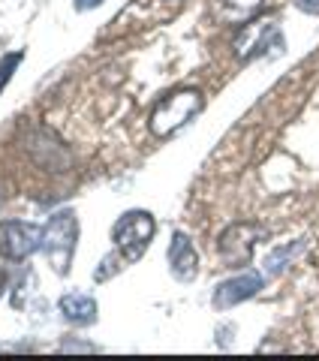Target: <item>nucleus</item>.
Segmentation results:
<instances>
[{
  "instance_id": "obj_3",
  "label": "nucleus",
  "mask_w": 319,
  "mask_h": 361,
  "mask_svg": "<svg viewBox=\"0 0 319 361\" xmlns=\"http://www.w3.org/2000/svg\"><path fill=\"white\" fill-rule=\"evenodd\" d=\"M154 232H157V220L148 211L133 208L115 220V226H112V241H115V250L121 253L124 262H139L145 250L151 247Z\"/></svg>"
},
{
  "instance_id": "obj_1",
  "label": "nucleus",
  "mask_w": 319,
  "mask_h": 361,
  "mask_svg": "<svg viewBox=\"0 0 319 361\" xmlns=\"http://www.w3.org/2000/svg\"><path fill=\"white\" fill-rule=\"evenodd\" d=\"M76 241H78V217L76 211H58L52 214L42 226V235H40V247H42V256L45 262L54 268V274H70V265H73V253H76Z\"/></svg>"
},
{
  "instance_id": "obj_6",
  "label": "nucleus",
  "mask_w": 319,
  "mask_h": 361,
  "mask_svg": "<svg viewBox=\"0 0 319 361\" xmlns=\"http://www.w3.org/2000/svg\"><path fill=\"white\" fill-rule=\"evenodd\" d=\"M271 49L283 51V37H280L277 25H271V21L247 25L235 39V54L241 61H250V58H256V54H268Z\"/></svg>"
},
{
  "instance_id": "obj_5",
  "label": "nucleus",
  "mask_w": 319,
  "mask_h": 361,
  "mask_svg": "<svg viewBox=\"0 0 319 361\" xmlns=\"http://www.w3.org/2000/svg\"><path fill=\"white\" fill-rule=\"evenodd\" d=\"M42 229L25 220H4L0 223V256L13 259V262H25V259L40 247Z\"/></svg>"
},
{
  "instance_id": "obj_15",
  "label": "nucleus",
  "mask_w": 319,
  "mask_h": 361,
  "mask_svg": "<svg viewBox=\"0 0 319 361\" xmlns=\"http://www.w3.org/2000/svg\"><path fill=\"white\" fill-rule=\"evenodd\" d=\"M97 6H102V0H76L78 13H88V9H97Z\"/></svg>"
},
{
  "instance_id": "obj_12",
  "label": "nucleus",
  "mask_w": 319,
  "mask_h": 361,
  "mask_svg": "<svg viewBox=\"0 0 319 361\" xmlns=\"http://www.w3.org/2000/svg\"><path fill=\"white\" fill-rule=\"evenodd\" d=\"M304 247H307V238H299V241H289L283 247H275V250L265 256V274H271V277L283 274V271L292 265V259H299L304 253Z\"/></svg>"
},
{
  "instance_id": "obj_7",
  "label": "nucleus",
  "mask_w": 319,
  "mask_h": 361,
  "mask_svg": "<svg viewBox=\"0 0 319 361\" xmlns=\"http://www.w3.org/2000/svg\"><path fill=\"white\" fill-rule=\"evenodd\" d=\"M262 286H265V277H262L259 271H244V274H238V277L223 280V283L214 289L211 301H214V307L217 310H229V307H235V304L259 295Z\"/></svg>"
},
{
  "instance_id": "obj_8",
  "label": "nucleus",
  "mask_w": 319,
  "mask_h": 361,
  "mask_svg": "<svg viewBox=\"0 0 319 361\" xmlns=\"http://www.w3.org/2000/svg\"><path fill=\"white\" fill-rule=\"evenodd\" d=\"M169 271L181 283H190L199 274V253L184 232H172V241H169Z\"/></svg>"
},
{
  "instance_id": "obj_14",
  "label": "nucleus",
  "mask_w": 319,
  "mask_h": 361,
  "mask_svg": "<svg viewBox=\"0 0 319 361\" xmlns=\"http://www.w3.org/2000/svg\"><path fill=\"white\" fill-rule=\"evenodd\" d=\"M295 6H299L304 16H319V0H295Z\"/></svg>"
},
{
  "instance_id": "obj_11",
  "label": "nucleus",
  "mask_w": 319,
  "mask_h": 361,
  "mask_svg": "<svg viewBox=\"0 0 319 361\" xmlns=\"http://www.w3.org/2000/svg\"><path fill=\"white\" fill-rule=\"evenodd\" d=\"M262 9V0H211V13L226 25H247Z\"/></svg>"
},
{
  "instance_id": "obj_10",
  "label": "nucleus",
  "mask_w": 319,
  "mask_h": 361,
  "mask_svg": "<svg viewBox=\"0 0 319 361\" xmlns=\"http://www.w3.org/2000/svg\"><path fill=\"white\" fill-rule=\"evenodd\" d=\"M58 307H61L64 319L70 325H78V329L97 322V301L90 295H85V292H66V295L58 301Z\"/></svg>"
},
{
  "instance_id": "obj_16",
  "label": "nucleus",
  "mask_w": 319,
  "mask_h": 361,
  "mask_svg": "<svg viewBox=\"0 0 319 361\" xmlns=\"http://www.w3.org/2000/svg\"><path fill=\"white\" fill-rule=\"evenodd\" d=\"M4 289H6V274L0 271V295H4Z\"/></svg>"
},
{
  "instance_id": "obj_9",
  "label": "nucleus",
  "mask_w": 319,
  "mask_h": 361,
  "mask_svg": "<svg viewBox=\"0 0 319 361\" xmlns=\"http://www.w3.org/2000/svg\"><path fill=\"white\" fill-rule=\"evenodd\" d=\"M181 0H133V4L118 16L115 25H157L175 13Z\"/></svg>"
},
{
  "instance_id": "obj_2",
  "label": "nucleus",
  "mask_w": 319,
  "mask_h": 361,
  "mask_svg": "<svg viewBox=\"0 0 319 361\" xmlns=\"http://www.w3.org/2000/svg\"><path fill=\"white\" fill-rule=\"evenodd\" d=\"M202 106H205V97L196 87L175 90V94L160 99L157 109L151 111V133L160 135V139H169L172 133H178L184 123H190L196 118L202 111Z\"/></svg>"
},
{
  "instance_id": "obj_13",
  "label": "nucleus",
  "mask_w": 319,
  "mask_h": 361,
  "mask_svg": "<svg viewBox=\"0 0 319 361\" xmlns=\"http://www.w3.org/2000/svg\"><path fill=\"white\" fill-rule=\"evenodd\" d=\"M21 58H25V54H6V58H0V90H4V85L9 82V75H13V70L16 66L21 63Z\"/></svg>"
},
{
  "instance_id": "obj_4",
  "label": "nucleus",
  "mask_w": 319,
  "mask_h": 361,
  "mask_svg": "<svg viewBox=\"0 0 319 361\" xmlns=\"http://www.w3.org/2000/svg\"><path fill=\"white\" fill-rule=\"evenodd\" d=\"M262 232L259 226L253 223H235L229 226L223 235H220V256H223V262L229 265V268H244L250 265V259H253V250H256V241L262 238Z\"/></svg>"
}]
</instances>
